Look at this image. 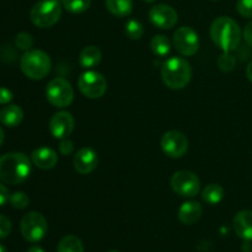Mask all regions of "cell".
Segmentation results:
<instances>
[{
	"label": "cell",
	"instance_id": "1",
	"mask_svg": "<svg viewBox=\"0 0 252 252\" xmlns=\"http://www.w3.org/2000/svg\"><path fill=\"white\" fill-rule=\"evenodd\" d=\"M212 41L223 52H233L240 44L243 32L234 19L229 16L217 17L209 29Z\"/></svg>",
	"mask_w": 252,
	"mask_h": 252
},
{
	"label": "cell",
	"instance_id": "2",
	"mask_svg": "<svg viewBox=\"0 0 252 252\" xmlns=\"http://www.w3.org/2000/svg\"><path fill=\"white\" fill-rule=\"evenodd\" d=\"M31 161L22 153H9L0 157V180L7 185H19L29 177Z\"/></svg>",
	"mask_w": 252,
	"mask_h": 252
},
{
	"label": "cell",
	"instance_id": "3",
	"mask_svg": "<svg viewBox=\"0 0 252 252\" xmlns=\"http://www.w3.org/2000/svg\"><path fill=\"white\" fill-rule=\"evenodd\" d=\"M192 78L191 64L182 57H171L161 66V79L167 88L181 90Z\"/></svg>",
	"mask_w": 252,
	"mask_h": 252
},
{
	"label": "cell",
	"instance_id": "4",
	"mask_svg": "<svg viewBox=\"0 0 252 252\" xmlns=\"http://www.w3.org/2000/svg\"><path fill=\"white\" fill-rule=\"evenodd\" d=\"M20 66L25 75L32 80H41L51 71L52 62L48 54L41 49H30L25 52L20 61Z\"/></svg>",
	"mask_w": 252,
	"mask_h": 252
},
{
	"label": "cell",
	"instance_id": "5",
	"mask_svg": "<svg viewBox=\"0 0 252 252\" xmlns=\"http://www.w3.org/2000/svg\"><path fill=\"white\" fill-rule=\"evenodd\" d=\"M62 16V6L58 0H39L32 6L30 19L34 26L48 29L59 21Z\"/></svg>",
	"mask_w": 252,
	"mask_h": 252
},
{
	"label": "cell",
	"instance_id": "6",
	"mask_svg": "<svg viewBox=\"0 0 252 252\" xmlns=\"http://www.w3.org/2000/svg\"><path fill=\"white\" fill-rule=\"evenodd\" d=\"M20 230L25 240L29 243H38L46 236L48 231V223L41 213L30 212L22 217Z\"/></svg>",
	"mask_w": 252,
	"mask_h": 252
},
{
	"label": "cell",
	"instance_id": "7",
	"mask_svg": "<svg viewBox=\"0 0 252 252\" xmlns=\"http://www.w3.org/2000/svg\"><path fill=\"white\" fill-rule=\"evenodd\" d=\"M46 96L54 107H68L74 100V89L64 78H54L47 85Z\"/></svg>",
	"mask_w": 252,
	"mask_h": 252
},
{
	"label": "cell",
	"instance_id": "8",
	"mask_svg": "<svg viewBox=\"0 0 252 252\" xmlns=\"http://www.w3.org/2000/svg\"><path fill=\"white\" fill-rule=\"evenodd\" d=\"M170 185L175 193L181 197H194L201 191V181L194 172L180 170L172 175Z\"/></svg>",
	"mask_w": 252,
	"mask_h": 252
},
{
	"label": "cell",
	"instance_id": "9",
	"mask_svg": "<svg viewBox=\"0 0 252 252\" xmlns=\"http://www.w3.org/2000/svg\"><path fill=\"white\" fill-rule=\"evenodd\" d=\"M78 86L80 93L89 98H100L107 91L105 76L95 70H88L79 76Z\"/></svg>",
	"mask_w": 252,
	"mask_h": 252
},
{
	"label": "cell",
	"instance_id": "10",
	"mask_svg": "<svg viewBox=\"0 0 252 252\" xmlns=\"http://www.w3.org/2000/svg\"><path fill=\"white\" fill-rule=\"evenodd\" d=\"M172 44L181 56H194L199 48L198 34L193 29L189 26L179 27L172 37Z\"/></svg>",
	"mask_w": 252,
	"mask_h": 252
},
{
	"label": "cell",
	"instance_id": "11",
	"mask_svg": "<svg viewBox=\"0 0 252 252\" xmlns=\"http://www.w3.org/2000/svg\"><path fill=\"white\" fill-rule=\"evenodd\" d=\"M161 149L167 157L179 159L189 150V140L184 133L179 130H169L161 138Z\"/></svg>",
	"mask_w": 252,
	"mask_h": 252
},
{
	"label": "cell",
	"instance_id": "12",
	"mask_svg": "<svg viewBox=\"0 0 252 252\" xmlns=\"http://www.w3.org/2000/svg\"><path fill=\"white\" fill-rule=\"evenodd\" d=\"M149 20L154 26L161 30H170L177 24L179 15L172 6L166 4H157L150 9Z\"/></svg>",
	"mask_w": 252,
	"mask_h": 252
},
{
	"label": "cell",
	"instance_id": "13",
	"mask_svg": "<svg viewBox=\"0 0 252 252\" xmlns=\"http://www.w3.org/2000/svg\"><path fill=\"white\" fill-rule=\"evenodd\" d=\"M75 121L71 113L66 111H59L54 113L49 120V132L57 139H65L73 133Z\"/></svg>",
	"mask_w": 252,
	"mask_h": 252
},
{
	"label": "cell",
	"instance_id": "14",
	"mask_svg": "<svg viewBox=\"0 0 252 252\" xmlns=\"http://www.w3.org/2000/svg\"><path fill=\"white\" fill-rule=\"evenodd\" d=\"M74 169L81 175L91 174L98 165L97 153L93 148L84 147L74 155Z\"/></svg>",
	"mask_w": 252,
	"mask_h": 252
},
{
	"label": "cell",
	"instance_id": "15",
	"mask_svg": "<svg viewBox=\"0 0 252 252\" xmlns=\"http://www.w3.org/2000/svg\"><path fill=\"white\" fill-rule=\"evenodd\" d=\"M31 160L38 169L49 170L53 169L58 162V154L52 148H37L32 152Z\"/></svg>",
	"mask_w": 252,
	"mask_h": 252
},
{
	"label": "cell",
	"instance_id": "16",
	"mask_svg": "<svg viewBox=\"0 0 252 252\" xmlns=\"http://www.w3.org/2000/svg\"><path fill=\"white\" fill-rule=\"evenodd\" d=\"M234 230L239 238L246 241L252 240V211H240L233 220Z\"/></svg>",
	"mask_w": 252,
	"mask_h": 252
},
{
	"label": "cell",
	"instance_id": "17",
	"mask_svg": "<svg viewBox=\"0 0 252 252\" xmlns=\"http://www.w3.org/2000/svg\"><path fill=\"white\" fill-rule=\"evenodd\" d=\"M202 213H203V208H202L199 202L187 201L180 207L179 219L182 224L192 225L201 219Z\"/></svg>",
	"mask_w": 252,
	"mask_h": 252
},
{
	"label": "cell",
	"instance_id": "18",
	"mask_svg": "<svg viewBox=\"0 0 252 252\" xmlns=\"http://www.w3.org/2000/svg\"><path fill=\"white\" fill-rule=\"evenodd\" d=\"M24 120V111L17 105L5 106L0 110V123L6 127H17Z\"/></svg>",
	"mask_w": 252,
	"mask_h": 252
},
{
	"label": "cell",
	"instance_id": "19",
	"mask_svg": "<svg viewBox=\"0 0 252 252\" xmlns=\"http://www.w3.org/2000/svg\"><path fill=\"white\" fill-rule=\"evenodd\" d=\"M102 59V53L96 46H86L79 56V64L84 69H91L97 65Z\"/></svg>",
	"mask_w": 252,
	"mask_h": 252
},
{
	"label": "cell",
	"instance_id": "20",
	"mask_svg": "<svg viewBox=\"0 0 252 252\" xmlns=\"http://www.w3.org/2000/svg\"><path fill=\"white\" fill-rule=\"evenodd\" d=\"M106 7L112 15L117 17H126L132 12V0H105Z\"/></svg>",
	"mask_w": 252,
	"mask_h": 252
},
{
	"label": "cell",
	"instance_id": "21",
	"mask_svg": "<svg viewBox=\"0 0 252 252\" xmlns=\"http://www.w3.org/2000/svg\"><path fill=\"white\" fill-rule=\"evenodd\" d=\"M224 189L218 184H209L202 191V199L208 204H218L224 198Z\"/></svg>",
	"mask_w": 252,
	"mask_h": 252
},
{
	"label": "cell",
	"instance_id": "22",
	"mask_svg": "<svg viewBox=\"0 0 252 252\" xmlns=\"http://www.w3.org/2000/svg\"><path fill=\"white\" fill-rule=\"evenodd\" d=\"M152 52L158 57H165L171 51V42L164 34H157L150 41Z\"/></svg>",
	"mask_w": 252,
	"mask_h": 252
},
{
	"label": "cell",
	"instance_id": "23",
	"mask_svg": "<svg viewBox=\"0 0 252 252\" xmlns=\"http://www.w3.org/2000/svg\"><path fill=\"white\" fill-rule=\"evenodd\" d=\"M57 252H84L83 241L75 235H66L59 241Z\"/></svg>",
	"mask_w": 252,
	"mask_h": 252
},
{
	"label": "cell",
	"instance_id": "24",
	"mask_svg": "<svg viewBox=\"0 0 252 252\" xmlns=\"http://www.w3.org/2000/svg\"><path fill=\"white\" fill-rule=\"evenodd\" d=\"M91 0H63V6L71 14H83L90 7Z\"/></svg>",
	"mask_w": 252,
	"mask_h": 252
},
{
	"label": "cell",
	"instance_id": "25",
	"mask_svg": "<svg viewBox=\"0 0 252 252\" xmlns=\"http://www.w3.org/2000/svg\"><path fill=\"white\" fill-rule=\"evenodd\" d=\"M126 34L130 39H140L144 34V26L138 20H129L126 24Z\"/></svg>",
	"mask_w": 252,
	"mask_h": 252
},
{
	"label": "cell",
	"instance_id": "26",
	"mask_svg": "<svg viewBox=\"0 0 252 252\" xmlns=\"http://www.w3.org/2000/svg\"><path fill=\"white\" fill-rule=\"evenodd\" d=\"M218 66L221 71H225V73H229V71L233 70L235 68L236 59L235 57L231 56L230 52H223V53L219 56L218 58Z\"/></svg>",
	"mask_w": 252,
	"mask_h": 252
},
{
	"label": "cell",
	"instance_id": "27",
	"mask_svg": "<svg viewBox=\"0 0 252 252\" xmlns=\"http://www.w3.org/2000/svg\"><path fill=\"white\" fill-rule=\"evenodd\" d=\"M15 44L19 49L21 51H30L31 47L33 46V38L30 33L27 32H20L16 34V38H15Z\"/></svg>",
	"mask_w": 252,
	"mask_h": 252
},
{
	"label": "cell",
	"instance_id": "28",
	"mask_svg": "<svg viewBox=\"0 0 252 252\" xmlns=\"http://www.w3.org/2000/svg\"><path fill=\"white\" fill-rule=\"evenodd\" d=\"M10 203L16 209H25L30 203V198L25 192H15L10 196Z\"/></svg>",
	"mask_w": 252,
	"mask_h": 252
},
{
	"label": "cell",
	"instance_id": "29",
	"mask_svg": "<svg viewBox=\"0 0 252 252\" xmlns=\"http://www.w3.org/2000/svg\"><path fill=\"white\" fill-rule=\"evenodd\" d=\"M236 10L244 17H252V0H238Z\"/></svg>",
	"mask_w": 252,
	"mask_h": 252
},
{
	"label": "cell",
	"instance_id": "30",
	"mask_svg": "<svg viewBox=\"0 0 252 252\" xmlns=\"http://www.w3.org/2000/svg\"><path fill=\"white\" fill-rule=\"evenodd\" d=\"M11 220L6 216H1L0 214V240L9 236L10 233H11Z\"/></svg>",
	"mask_w": 252,
	"mask_h": 252
},
{
	"label": "cell",
	"instance_id": "31",
	"mask_svg": "<svg viewBox=\"0 0 252 252\" xmlns=\"http://www.w3.org/2000/svg\"><path fill=\"white\" fill-rule=\"evenodd\" d=\"M74 152V144L71 140H69L68 138L65 139H62L61 144H59V153L64 157H68V155L73 154Z\"/></svg>",
	"mask_w": 252,
	"mask_h": 252
},
{
	"label": "cell",
	"instance_id": "32",
	"mask_svg": "<svg viewBox=\"0 0 252 252\" xmlns=\"http://www.w3.org/2000/svg\"><path fill=\"white\" fill-rule=\"evenodd\" d=\"M14 95L6 88H0V105H7L12 100Z\"/></svg>",
	"mask_w": 252,
	"mask_h": 252
},
{
	"label": "cell",
	"instance_id": "33",
	"mask_svg": "<svg viewBox=\"0 0 252 252\" xmlns=\"http://www.w3.org/2000/svg\"><path fill=\"white\" fill-rule=\"evenodd\" d=\"M243 37L244 39H245L246 44L252 48V21L249 22V24L245 26V29H244Z\"/></svg>",
	"mask_w": 252,
	"mask_h": 252
},
{
	"label": "cell",
	"instance_id": "34",
	"mask_svg": "<svg viewBox=\"0 0 252 252\" xmlns=\"http://www.w3.org/2000/svg\"><path fill=\"white\" fill-rule=\"evenodd\" d=\"M10 196H11V194L9 193V189H7L4 185L0 184V207L5 206V204L10 201Z\"/></svg>",
	"mask_w": 252,
	"mask_h": 252
},
{
	"label": "cell",
	"instance_id": "35",
	"mask_svg": "<svg viewBox=\"0 0 252 252\" xmlns=\"http://www.w3.org/2000/svg\"><path fill=\"white\" fill-rule=\"evenodd\" d=\"M246 76H248L249 80L252 83V61L249 63L248 68H246Z\"/></svg>",
	"mask_w": 252,
	"mask_h": 252
},
{
	"label": "cell",
	"instance_id": "36",
	"mask_svg": "<svg viewBox=\"0 0 252 252\" xmlns=\"http://www.w3.org/2000/svg\"><path fill=\"white\" fill-rule=\"evenodd\" d=\"M27 252H44L43 249L41 248V246H32V248H30Z\"/></svg>",
	"mask_w": 252,
	"mask_h": 252
},
{
	"label": "cell",
	"instance_id": "37",
	"mask_svg": "<svg viewBox=\"0 0 252 252\" xmlns=\"http://www.w3.org/2000/svg\"><path fill=\"white\" fill-rule=\"evenodd\" d=\"M5 139V134H4V130H2V128L0 127V147H1L2 142H4Z\"/></svg>",
	"mask_w": 252,
	"mask_h": 252
},
{
	"label": "cell",
	"instance_id": "38",
	"mask_svg": "<svg viewBox=\"0 0 252 252\" xmlns=\"http://www.w3.org/2000/svg\"><path fill=\"white\" fill-rule=\"evenodd\" d=\"M0 252H7L6 248H5V246H2L1 244H0Z\"/></svg>",
	"mask_w": 252,
	"mask_h": 252
},
{
	"label": "cell",
	"instance_id": "39",
	"mask_svg": "<svg viewBox=\"0 0 252 252\" xmlns=\"http://www.w3.org/2000/svg\"><path fill=\"white\" fill-rule=\"evenodd\" d=\"M144 1H147V2H153V1H155V0H144Z\"/></svg>",
	"mask_w": 252,
	"mask_h": 252
},
{
	"label": "cell",
	"instance_id": "40",
	"mask_svg": "<svg viewBox=\"0 0 252 252\" xmlns=\"http://www.w3.org/2000/svg\"><path fill=\"white\" fill-rule=\"evenodd\" d=\"M108 252H118V251H116V250H111V251H108Z\"/></svg>",
	"mask_w": 252,
	"mask_h": 252
},
{
	"label": "cell",
	"instance_id": "41",
	"mask_svg": "<svg viewBox=\"0 0 252 252\" xmlns=\"http://www.w3.org/2000/svg\"><path fill=\"white\" fill-rule=\"evenodd\" d=\"M212 1H218V0H212Z\"/></svg>",
	"mask_w": 252,
	"mask_h": 252
}]
</instances>
